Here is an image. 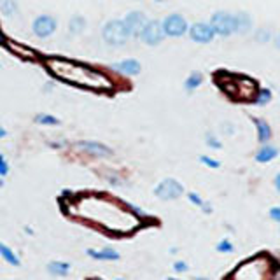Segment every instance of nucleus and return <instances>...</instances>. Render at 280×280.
<instances>
[{"instance_id":"f257e3e1","label":"nucleus","mask_w":280,"mask_h":280,"mask_svg":"<svg viewBox=\"0 0 280 280\" xmlns=\"http://www.w3.org/2000/svg\"><path fill=\"white\" fill-rule=\"evenodd\" d=\"M102 39L104 42H107L109 46L118 48V46H125L130 39V34L126 30L123 19H110L104 25L102 28Z\"/></svg>"},{"instance_id":"f03ea898","label":"nucleus","mask_w":280,"mask_h":280,"mask_svg":"<svg viewBox=\"0 0 280 280\" xmlns=\"http://www.w3.org/2000/svg\"><path fill=\"white\" fill-rule=\"evenodd\" d=\"M210 27H212L214 34L221 37H228L235 32L233 27V14L226 11H217L214 12V16L210 18Z\"/></svg>"},{"instance_id":"7ed1b4c3","label":"nucleus","mask_w":280,"mask_h":280,"mask_svg":"<svg viewBox=\"0 0 280 280\" xmlns=\"http://www.w3.org/2000/svg\"><path fill=\"white\" fill-rule=\"evenodd\" d=\"M165 37H182L188 34L189 25L182 14H170L161 21Z\"/></svg>"},{"instance_id":"20e7f679","label":"nucleus","mask_w":280,"mask_h":280,"mask_svg":"<svg viewBox=\"0 0 280 280\" xmlns=\"http://www.w3.org/2000/svg\"><path fill=\"white\" fill-rule=\"evenodd\" d=\"M138 39L142 40L144 44H147V46H158V44H161V40L165 39L161 21H158V19L147 21L146 27L140 32Z\"/></svg>"},{"instance_id":"39448f33","label":"nucleus","mask_w":280,"mask_h":280,"mask_svg":"<svg viewBox=\"0 0 280 280\" xmlns=\"http://www.w3.org/2000/svg\"><path fill=\"white\" fill-rule=\"evenodd\" d=\"M58 28V21H56L55 16H49V14H40L37 16L32 23V32L39 37V39H48L56 32Z\"/></svg>"},{"instance_id":"423d86ee","label":"nucleus","mask_w":280,"mask_h":280,"mask_svg":"<svg viewBox=\"0 0 280 280\" xmlns=\"http://www.w3.org/2000/svg\"><path fill=\"white\" fill-rule=\"evenodd\" d=\"M182 193H184L182 184L175 179H165L154 189V195L158 196L159 200H165V201L177 200L179 196H182Z\"/></svg>"},{"instance_id":"0eeeda50","label":"nucleus","mask_w":280,"mask_h":280,"mask_svg":"<svg viewBox=\"0 0 280 280\" xmlns=\"http://www.w3.org/2000/svg\"><path fill=\"white\" fill-rule=\"evenodd\" d=\"M188 34L191 37V40H195V42H198V44H208V42H212L214 37H216L210 23L191 25V27L188 28Z\"/></svg>"},{"instance_id":"6e6552de","label":"nucleus","mask_w":280,"mask_h":280,"mask_svg":"<svg viewBox=\"0 0 280 280\" xmlns=\"http://www.w3.org/2000/svg\"><path fill=\"white\" fill-rule=\"evenodd\" d=\"M123 23H125V27H126V30H128L130 37H138L140 32H142V28L146 27L147 18H146V14H144L142 11H130L128 14L125 16Z\"/></svg>"},{"instance_id":"1a4fd4ad","label":"nucleus","mask_w":280,"mask_h":280,"mask_svg":"<svg viewBox=\"0 0 280 280\" xmlns=\"http://www.w3.org/2000/svg\"><path fill=\"white\" fill-rule=\"evenodd\" d=\"M110 67H112V70H116L118 74H125V76H138L140 70H142L140 61L135 58H126L123 61H118V63H112Z\"/></svg>"},{"instance_id":"9d476101","label":"nucleus","mask_w":280,"mask_h":280,"mask_svg":"<svg viewBox=\"0 0 280 280\" xmlns=\"http://www.w3.org/2000/svg\"><path fill=\"white\" fill-rule=\"evenodd\" d=\"M77 149L88 152L91 156H110L112 151L109 149L107 146L100 142H91V140H82V142H77Z\"/></svg>"},{"instance_id":"9b49d317","label":"nucleus","mask_w":280,"mask_h":280,"mask_svg":"<svg viewBox=\"0 0 280 280\" xmlns=\"http://www.w3.org/2000/svg\"><path fill=\"white\" fill-rule=\"evenodd\" d=\"M233 27L235 32H238V34H247L252 28V18L244 11L237 12V14H233Z\"/></svg>"},{"instance_id":"f8f14e48","label":"nucleus","mask_w":280,"mask_h":280,"mask_svg":"<svg viewBox=\"0 0 280 280\" xmlns=\"http://www.w3.org/2000/svg\"><path fill=\"white\" fill-rule=\"evenodd\" d=\"M88 256L93 259H98V261H118L119 254L114 249H102V250H93L88 249Z\"/></svg>"},{"instance_id":"ddd939ff","label":"nucleus","mask_w":280,"mask_h":280,"mask_svg":"<svg viewBox=\"0 0 280 280\" xmlns=\"http://www.w3.org/2000/svg\"><path fill=\"white\" fill-rule=\"evenodd\" d=\"M278 154V149L273 146H263L261 149H259V152L256 154V159L259 163H268L271 161L273 158H277Z\"/></svg>"},{"instance_id":"4468645a","label":"nucleus","mask_w":280,"mask_h":280,"mask_svg":"<svg viewBox=\"0 0 280 280\" xmlns=\"http://www.w3.org/2000/svg\"><path fill=\"white\" fill-rule=\"evenodd\" d=\"M68 30H70V34L72 35H81L82 32L86 30V19L79 14L72 16L70 21H68Z\"/></svg>"},{"instance_id":"2eb2a0df","label":"nucleus","mask_w":280,"mask_h":280,"mask_svg":"<svg viewBox=\"0 0 280 280\" xmlns=\"http://www.w3.org/2000/svg\"><path fill=\"white\" fill-rule=\"evenodd\" d=\"M256 126H258V138L261 144H266L271 138V128L266 121L263 119H256Z\"/></svg>"},{"instance_id":"dca6fc26","label":"nucleus","mask_w":280,"mask_h":280,"mask_svg":"<svg viewBox=\"0 0 280 280\" xmlns=\"http://www.w3.org/2000/svg\"><path fill=\"white\" fill-rule=\"evenodd\" d=\"M70 270V265L68 263H63V261H51L48 265V271L51 275H56V277H63L67 275Z\"/></svg>"},{"instance_id":"f3484780","label":"nucleus","mask_w":280,"mask_h":280,"mask_svg":"<svg viewBox=\"0 0 280 280\" xmlns=\"http://www.w3.org/2000/svg\"><path fill=\"white\" fill-rule=\"evenodd\" d=\"M203 82V76H201V72H191L188 76L186 82H184V88H186V91H195L196 88Z\"/></svg>"},{"instance_id":"a211bd4d","label":"nucleus","mask_w":280,"mask_h":280,"mask_svg":"<svg viewBox=\"0 0 280 280\" xmlns=\"http://www.w3.org/2000/svg\"><path fill=\"white\" fill-rule=\"evenodd\" d=\"M0 12L7 18H12V16L18 14V4L16 0H0Z\"/></svg>"},{"instance_id":"6ab92c4d","label":"nucleus","mask_w":280,"mask_h":280,"mask_svg":"<svg viewBox=\"0 0 280 280\" xmlns=\"http://www.w3.org/2000/svg\"><path fill=\"white\" fill-rule=\"evenodd\" d=\"M0 256H2L4 259H6L9 265H12V266H19V259H18V256H16L14 252L7 247L6 244H2L0 242Z\"/></svg>"},{"instance_id":"aec40b11","label":"nucleus","mask_w":280,"mask_h":280,"mask_svg":"<svg viewBox=\"0 0 280 280\" xmlns=\"http://www.w3.org/2000/svg\"><path fill=\"white\" fill-rule=\"evenodd\" d=\"M35 123H39V125H46V126H58L60 119L51 116V114H37Z\"/></svg>"},{"instance_id":"412c9836","label":"nucleus","mask_w":280,"mask_h":280,"mask_svg":"<svg viewBox=\"0 0 280 280\" xmlns=\"http://www.w3.org/2000/svg\"><path fill=\"white\" fill-rule=\"evenodd\" d=\"M256 104L258 105H265V104H268V102L271 100V91L270 89H259V91L256 93Z\"/></svg>"},{"instance_id":"4be33fe9","label":"nucleus","mask_w":280,"mask_h":280,"mask_svg":"<svg viewBox=\"0 0 280 280\" xmlns=\"http://www.w3.org/2000/svg\"><path fill=\"white\" fill-rule=\"evenodd\" d=\"M188 198H189V200H191V201H193V203H195V205H198V207H200V208H203V210H205V212H210V208L207 207V205H208V203H205V201H203V200H201V198H200V196H198V195H196V193H189V195H188Z\"/></svg>"},{"instance_id":"5701e85b","label":"nucleus","mask_w":280,"mask_h":280,"mask_svg":"<svg viewBox=\"0 0 280 280\" xmlns=\"http://www.w3.org/2000/svg\"><path fill=\"white\" fill-rule=\"evenodd\" d=\"M217 250L219 252H233V244L229 240H221L219 244H217Z\"/></svg>"},{"instance_id":"b1692460","label":"nucleus","mask_w":280,"mask_h":280,"mask_svg":"<svg viewBox=\"0 0 280 280\" xmlns=\"http://www.w3.org/2000/svg\"><path fill=\"white\" fill-rule=\"evenodd\" d=\"M200 161L205 165V167H210V168H219L221 163L216 161V159L208 158V156H200Z\"/></svg>"},{"instance_id":"393cba45","label":"nucleus","mask_w":280,"mask_h":280,"mask_svg":"<svg viewBox=\"0 0 280 280\" xmlns=\"http://www.w3.org/2000/svg\"><path fill=\"white\" fill-rule=\"evenodd\" d=\"M256 40H259V42H268V40H271V34L268 30H258Z\"/></svg>"},{"instance_id":"a878e982","label":"nucleus","mask_w":280,"mask_h":280,"mask_svg":"<svg viewBox=\"0 0 280 280\" xmlns=\"http://www.w3.org/2000/svg\"><path fill=\"white\" fill-rule=\"evenodd\" d=\"M205 140H207V144H208L210 147H212V149H221V142L216 137H214L212 133H208L207 137H205Z\"/></svg>"},{"instance_id":"bb28decb","label":"nucleus","mask_w":280,"mask_h":280,"mask_svg":"<svg viewBox=\"0 0 280 280\" xmlns=\"http://www.w3.org/2000/svg\"><path fill=\"white\" fill-rule=\"evenodd\" d=\"M9 174V165L6 163V158L0 154V175H7Z\"/></svg>"},{"instance_id":"cd10ccee","label":"nucleus","mask_w":280,"mask_h":280,"mask_svg":"<svg viewBox=\"0 0 280 280\" xmlns=\"http://www.w3.org/2000/svg\"><path fill=\"white\" fill-rule=\"evenodd\" d=\"M270 217L273 221H277V222H280V207H273L270 210Z\"/></svg>"},{"instance_id":"c85d7f7f","label":"nucleus","mask_w":280,"mask_h":280,"mask_svg":"<svg viewBox=\"0 0 280 280\" xmlns=\"http://www.w3.org/2000/svg\"><path fill=\"white\" fill-rule=\"evenodd\" d=\"M174 270L175 271H188V265L184 261H175L174 263Z\"/></svg>"},{"instance_id":"c756f323","label":"nucleus","mask_w":280,"mask_h":280,"mask_svg":"<svg viewBox=\"0 0 280 280\" xmlns=\"http://www.w3.org/2000/svg\"><path fill=\"white\" fill-rule=\"evenodd\" d=\"M275 186H277V189L280 191V174H278L277 177H275Z\"/></svg>"},{"instance_id":"7c9ffc66","label":"nucleus","mask_w":280,"mask_h":280,"mask_svg":"<svg viewBox=\"0 0 280 280\" xmlns=\"http://www.w3.org/2000/svg\"><path fill=\"white\" fill-rule=\"evenodd\" d=\"M6 135H7V131L4 130L2 126H0V138H4V137H6Z\"/></svg>"},{"instance_id":"2f4dec72","label":"nucleus","mask_w":280,"mask_h":280,"mask_svg":"<svg viewBox=\"0 0 280 280\" xmlns=\"http://www.w3.org/2000/svg\"><path fill=\"white\" fill-rule=\"evenodd\" d=\"M275 44H277V48L280 49V35L277 37V39H275Z\"/></svg>"},{"instance_id":"473e14b6","label":"nucleus","mask_w":280,"mask_h":280,"mask_svg":"<svg viewBox=\"0 0 280 280\" xmlns=\"http://www.w3.org/2000/svg\"><path fill=\"white\" fill-rule=\"evenodd\" d=\"M4 40H6V37H4V34H2V32H0V44H2Z\"/></svg>"},{"instance_id":"72a5a7b5","label":"nucleus","mask_w":280,"mask_h":280,"mask_svg":"<svg viewBox=\"0 0 280 280\" xmlns=\"http://www.w3.org/2000/svg\"><path fill=\"white\" fill-rule=\"evenodd\" d=\"M193 280H207V278H201V277H195Z\"/></svg>"},{"instance_id":"f704fd0d","label":"nucleus","mask_w":280,"mask_h":280,"mask_svg":"<svg viewBox=\"0 0 280 280\" xmlns=\"http://www.w3.org/2000/svg\"><path fill=\"white\" fill-rule=\"evenodd\" d=\"M154 2H167V0H154Z\"/></svg>"},{"instance_id":"c9c22d12","label":"nucleus","mask_w":280,"mask_h":280,"mask_svg":"<svg viewBox=\"0 0 280 280\" xmlns=\"http://www.w3.org/2000/svg\"><path fill=\"white\" fill-rule=\"evenodd\" d=\"M4 186V182H2V179H0V188H2Z\"/></svg>"},{"instance_id":"e433bc0d","label":"nucleus","mask_w":280,"mask_h":280,"mask_svg":"<svg viewBox=\"0 0 280 280\" xmlns=\"http://www.w3.org/2000/svg\"><path fill=\"white\" fill-rule=\"evenodd\" d=\"M168 280H177V278H168Z\"/></svg>"}]
</instances>
